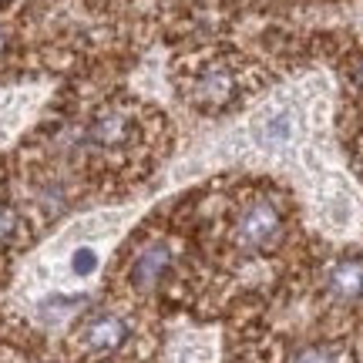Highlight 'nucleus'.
<instances>
[{"instance_id": "1", "label": "nucleus", "mask_w": 363, "mask_h": 363, "mask_svg": "<svg viewBox=\"0 0 363 363\" xmlns=\"http://www.w3.org/2000/svg\"><path fill=\"white\" fill-rule=\"evenodd\" d=\"M192 175L219 165L283 172L306 195L326 233H350L363 216V192L343 169L333 138V81L323 71L272 88L189 155Z\"/></svg>"}, {"instance_id": "2", "label": "nucleus", "mask_w": 363, "mask_h": 363, "mask_svg": "<svg viewBox=\"0 0 363 363\" xmlns=\"http://www.w3.org/2000/svg\"><path fill=\"white\" fill-rule=\"evenodd\" d=\"M279 233H283V216L269 199L246 206L239 222H235V239L242 249H269L279 239Z\"/></svg>"}, {"instance_id": "3", "label": "nucleus", "mask_w": 363, "mask_h": 363, "mask_svg": "<svg viewBox=\"0 0 363 363\" xmlns=\"http://www.w3.org/2000/svg\"><path fill=\"white\" fill-rule=\"evenodd\" d=\"M44 104V91L40 88H4L0 91V148L11 145L30 118L38 115Z\"/></svg>"}, {"instance_id": "4", "label": "nucleus", "mask_w": 363, "mask_h": 363, "mask_svg": "<svg viewBox=\"0 0 363 363\" xmlns=\"http://www.w3.org/2000/svg\"><path fill=\"white\" fill-rule=\"evenodd\" d=\"M128 340V323L115 316V313H98V316H91L84 330H81V343H84V350L91 353H115L121 343Z\"/></svg>"}, {"instance_id": "5", "label": "nucleus", "mask_w": 363, "mask_h": 363, "mask_svg": "<svg viewBox=\"0 0 363 363\" xmlns=\"http://www.w3.org/2000/svg\"><path fill=\"white\" fill-rule=\"evenodd\" d=\"M169 262H172V252L165 242H148V246L135 256V262H131V272H128L131 286H135L138 293H152V289L162 283V276L169 272Z\"/></svg>"}, {"instance_id": "6", "label": "nucleus", "mask_w": 363, "mask_h": 363, "mask_svg": "<svg viewBox=\"0 0 363 363\" xmlns=\"http://www.w3.org/2000/svg\"><path fill=\"white\" fill-rule=\"evenodd\" d=\"M216 360V337L212 333H185L172 343L169 363H212Z\"/></svg>"}, {"instance_id": "7", "label": "nucleus", "mask_w": 363, "mask_h": 363, "mask_svg": "<svg viewBox=\"0 0 363 363\" xmlns=\"http://www.w3.org/2000/svg\"><path fill=\"white\" fill-rule=\"evenodd\" d=\"M330 293L337 299H357L363 293V262L343 259L330 269Z\"/></svg>"}, {"instance_id": "8", "label": "nucleus", "mask_w": 363, "mask_h": 363, "mask_svg": "<svg viewBox=\"0 0 363 363\" xmlns=\"http://www.w3.org/2000/svg\"><path fill=\"white\" fill-rule=\"evenodd\" d=\"M88 138L94 145H104V148H115V145H121L125 138H128V121H125V115H101L94 125H91Z\"/></svg>"}, {"instance_id": "9", "label": "nucleus", "mask_w": 363, "mask_h": 363, "mask_svg": "<svg viewBox=\"0 0 363 363\" xmlns=\"http://www.w3.org/2000/svg\"><path fill=\"white\" fill-rule=\"evenodd\" d=\"M229 94H233V78H229L225 71H212V74H206L202 84H199V98L208 104H225Z\"/></svg>"}, {"instance_id": "10", "label": "nucleus", "mask_w": 363, "mask_h": 363, "mask_svg": "<svg viewBox=\"0 0 363 363\" xmlns=\"http://www.w3.org/2000/svg\"><path fill=\"white\" fill-rule=\"evenodd\" d=\"M21 229V219H17V212L11 206H0V246L4 242H11L13 235Z\"/></svg>"}, {"instance_id": "11", "label": "nucleus", "mask_w": 363, "mask_h": 363, "mask_svg": "<svg viewBox=\"0 0 363 363\" xmlns=\"http://www.w3.org/2000/svg\"><path fill=\"white\" fill-rule=\"evenodd\" d=\"M296 363H333V353H326V350H303L296 357Z\"/></svg>"}, {"instance_id": "12", "label": "nucleus", "mask_w": 363, "mask_h": 363, "mask_svg": "<svg viewBox=\"0 0 363 363\" xmlns=\"http://www.w3.org/2000/svg\"><path fill=\"white\" fill-rule=\"evenodd\" d=\"M4 48H7V38H4V30H0V54H4Z\"/></svg>"}]
</instances>
